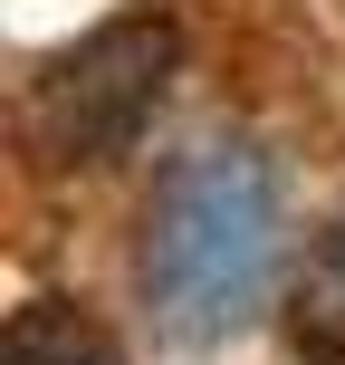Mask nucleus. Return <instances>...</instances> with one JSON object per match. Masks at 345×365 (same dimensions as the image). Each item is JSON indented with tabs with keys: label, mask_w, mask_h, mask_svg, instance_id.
Wrapping results in <instances>:
<instances>
[{
	"label": "nucleus",
	"mask_w": 345,
	"mask_h": 365,
	"mask_svg": "<svg viewBox=\"0 0 345 365\" xmlns=\"http://www.w3.org/2000/svg\"><path fill=\"white\" fill-rule=\"evenodd\" d=\"M173 68H182V19L164 0H134L115 10L106 29H87L77 48L48 58L38 77V145L58 164H115L154 135L173 96Z\"/></svg>",
	"instance_id": "obj_2"
},
{
	"label": "nucleus",
	"mask_w": 345,
	"mask_h": 365,
	"mask_svg": "<svg viewBox=\"0 0 345 365\" xmlns=\"http://www.w3.org/2000/svg\"><path fill=\"white\" fill-rule=\"evenodd\" d=\"M317 259H327V269H336V279H345V212H336V221H327V231H317Z\"/></svg>",
	"instance_id": "obj_4"
},
{
	"label": "nucleus",
	"mask_w": 345,
	"mask_h": 365,
	"mask_svg": "<svg viewBox=\"0 0 345 365\" xmlns=\"http://www.w3.org/2000/svg\"><path fill=\"white\" fill-rule=\"evenodd\" d=\"M278 250H288V212H278V164L259 145H192L154 182L144 212V298L173 336L211 346V336L250 327L269 308Z\"/></svg>",
	"instance_id": "obj_1"
},
{
	"label": "nucleus",
	"mask_w": 345,
	"mask_h": 365,
	"mask_svg": "<svg viewBox=\"0 0 345 365\" xmlns=\"http://www.w3.org/2000/svg\"><path fill=\"white\" fill-rule=\"evenodd\" d=\"M10 365H115V336L77 298H29L10 317Z\"/></svg>",
	"instance_id": "obj_3"
}]
</instances>
